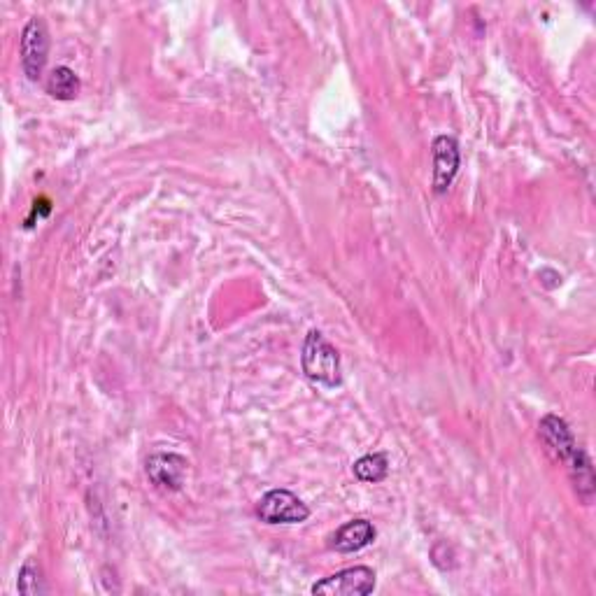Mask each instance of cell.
I'll return each mask as SVG.
<instances>
[{"label":"cell","mask_w":596,"mask_h":596,"mask_svg":"<svg viewBox=\"0 0 596 596\" xmlns=\"http://www.w3.org/2000/svg\"><path fill=\"white\" fill-rule=\"evenodd\" d=\"M389 473V461L387 454L382 452H373V454H364L359 461H354V475L361 482H382Z\"/></svg>","instance_id":"obj_11"},{"label":"cell","mask_w":596,"mask_h":596,"mask_svg":"<svg viewBox=\"0 0 596 596\" xmlns=\"http://www.w3.org/2000/svg\"><path fill=\"white\" fill-rule=\"evenodd\" d=\"M569 464V473H571V480H573V487H576V494L578 499L585 503V506H590L592 499H594V468H592V461L587 457L585 450H578L571 454V459L566 461Z\"/></svg>","instance_id":"obj_9"},{"label":"cell","mask_w":596,"mask_h":596,"mask_svg":"<svg viewBox=\"0 0 596 596\" xmlns=\"http://www.w3.org/2000/svg\"><path fill=\"white\" fill-rule=\"evenodd\" d=\"M21 68H24V75L31 82H38L42 73H45L47 56H49V31L42 19H31L21 31Z\"/></svg>","instance_id":"obj_2"},{"label":"cell","mask_w":596,"mask_h":596,"mask_svg":"<svg viewBox=\"0 0 596 596\" xmlns=\"http://www.w3.org/2000/svg\"><path fill=\"white\" fill-rule=\"evenodd\" d=\"M257 515L266 524H301L310 517V508L289 489H271L259 499Z\"/></svg>","instance_id":"obj_3"},{"label":"cell","mask_w":596,"mask_h":596,"mask_svg":"<svg viewBox=\"0 0 596 596\" xmlns=\"http://www.w3.org/2000/svg\"><path fill=\"white\" fill-rule=\"evenodd\" d=\"M431 152H434V191L441 196L459 173V143L452 136H438Z\"/></svg>","instance_id":"obj_6"},{"label":"cell","mask_w":596,"mask_h":596,"mask_svg":"<svg viewBox=\"0 0 596 596\" xmlns=\"http://www.w3.org/2000/svg\"><path fill=\"white\" fill-rule=\"evenodd\" d=\"M375 571L368 566H352L312 585L315 596H366L375 590Z\"/></svg>","instance_id":"obj_4"},{"label":"cell","mask_w":596,"mask_h":596,"mask_svg":"<svg viewBox=\"0 0 596 596\" xmlns=\"http://www.w3.org/2000/svg\"><path fill=\"white\" fill-rule=\"evenodd\" d=\"M187 466V459L182 454L156 452L147 459L145 471L154 487L163 489V492H177V489H182L184 478H187Z\"/></svg>","instance_id":"obj_5"},{"label":"cell","mask_w":596,"mask_h":596,"mask_svg":"<svg viewBox=\"0 0 596 596\" xmlns=\"http://www.w3.org/2000/svg\"><path fill=\"white\" fill-rule=\"evenodd\" d=\"M301 368L305 378L322 385L326 389H336L343 385V375H340V354L329 340L324 338L322 331H310L303 340L301 350Z\"/></svg>","instance_id":"obj_1"},{"label":"cell","mask_w":596,"mask_h":596,"mask_svg":"<svg viewBox=\"0 0 596 596\" xmlns=\"http://www.w3.org/2000/svg\"><path fill=\"white\" fill-rule=\"evenodd\" d=\"M47 94L56 98V101H75L80 96V77L75 75V70H70L66 66H56L52 73L47 77L45 84Z\"/></svg>","instance_id":"obj_10"},{"label":"cell","mask_w":596,"mask_h":596,"mask_svg":"<svg viewBox=\"0 0 596 596\" xmlns=\"http://www.w3.org/2000/svg\"><path fill=\"white\" fill-rule=\"evenodd\" d=\"M375 527L368 520H352L340 527L331 538V548L336 552H343V555H352V552H359L368 548L375 541Z\"/></svg>","instance_id":"obj_8"},{"label":"cell","mask_w":596,"mask_h":596,"mask_svg":"<svg viewBox=\"0 0 596 596\" xmlns=\"http://www.w3.org/2000/svg\"><path fill=\"white\" fill-rule=\"evenodd\" d=\"M17 590L24 596H38L45 592V580H42V569L35 559H26V564L21 566L17 578Z\"/></svg>","instance_id":"obj_12"},{"label":"cell","mask_w":596,"mask_h":596,"mask_svg":"<svg viewBox=\"0 0 596 596\" xmlns=\"http://www.w3.org/2000/svg\"><path fill=\"white\" fill-rule=\"evenodd\" d=\"M538 434H541L543 443L548 445V450L555 454L559 461H569L571 454L578 450L576 436L571 434L569 424L557 415H545L541 424H538Z\"/></svg>","instance_id":"obj_7"}]
</instances>
